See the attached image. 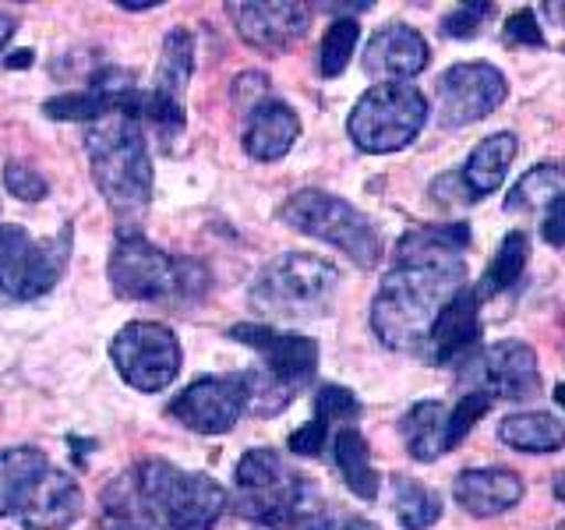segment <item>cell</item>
Returning a JSON list of instances; mask_svg holds the SVG:
<instances>
[{"label":"cell","mask_w":565,"mask_h":530,"mask_svg":"<svg viewBox=\"0 0 565 530\" xmlns=\"http://www.w3.org/2000/svg\"><path fill=\"white\" fill-rule=\"evenodd\" d=\"M226 509L216 477L138 459L99 491V530H212Z\"/></svg>","instance_id":"cell-1"},{"label":"cell","mask_w":565,"mask_h":530,"mask_svg":"<svg viewBox=\"0 0 565 530\" xmlns=\"http://www.w3.org/2000/svg\"><path fill=\"white\" fill-rule=\"evenodd\" d=\"M88 170L120 223H141L152 205V156L146 128L128 114H110L85 128Z\"/></svg>","instance_id":"cell-2"},{"label":"cell","mask_w":565,"mask_h":530,"mask_svg":"<svg viewBox=\"0 0 565 530\" xmlns=\"http://www.w3.org/2000/svg\"><path fill=\"white\" fill-rule=\"evenodd\" d=\"M463 269H396L385 273L371 300V329L388 350L424 353L441 305L463 287Z\"/></svg>","instance_id":"cell-3"},{"label":"cell","mask_w":565,"mask_h":530,"mask_svg":"<svg viewBox=\"0 0 565 530\" xmlns=\"http://www.w3.org/2000/svg\"><path fill=\"white\" fill-rule=\"evenodd\" d=\"M106 276L120 300H152V305H191L209 294V265L199 258H173L149 244L138 230H120L106 262Z\"/></svg>","instance_id":"cell-4"},{"label":"cell","mask_w":565,"mask_h":530,"mask_svg":"<svg viewBox=\"0 0 565 530\" xmlns=\"http://www.w3.org/2000/svg\"><path fill=\"white\" fill-rule=\"evenodd\" d=\"M230 340L252 347L258 368H247V411L258 417H276L300 396L318 371V343L311 336L287 332L276 326H234Z\"/></svg>","instance_id":"cell-5"},{"label":"cell","mask_w":565,"mask_h":530,"mask_svg":"<svg viewBox=\"0 0 565 530\" xmlns=\"http://www.w3.org/2000/svg\"><path fill=\"white\" fill-rule=\"evenodd\" d=\"M340 287V269L311 252H287L262 265L252 279V308L276 322H297V318L322 315L332 305V294Z\"/></svg>","instance_id":"cell-6"},{"label":"cell","mask_w":565,"mask_h":530,"mask_svg":"<svg viewBox=\"0 0 565 530\" xmlns=\"http://www.w3.org/2000/svg\"><path fill=\"white\" fill-rule=\"evenodd\" d=\"M279 220L300 230V234L340 247V252L358 262L361 269H375L382 258V237L375 223H371L358 205L340 199V194L305 188L279 205Z\"/></svg>","instance_id":"cell-7"},{"label":"cell","mask_w":565,"mask_h":530,"mask_svg":"<svg viewBox=\"0 0 565 530\" xmlns=\"http://www.w3.org/2000/svg\"><path fill=\"white\" fill-rule=\"evenodd\" d=\"M428 99L406 82H379L350 110L347 131L361 152H399L420 135Z\"/></svg>","instance_id":"cell-8"},{"label":"cell","mask_w":565,"mask_h":530,"mask_svg":"<svg viewBox=\"0 0 565 530\" xmlns=\"http://www.w3.org/2000/svg\"><path fill=\"white\" fill-rule=\"evenodd\" d=\"M71 258V226L50 241H35L25 226L0 223V294L35 300L61 283Z\"/></svg>","instance_id":"cell-9"},{"label":"cell","mask_w":565,"mask_h":530,"mask_svg":"<svg viewBox=\"0 0 565 530\" xmlns=\"http://www.w3.org/2000/svg\"><path fill=\"white\" fill-rule=\"evenodd\" d=\"M194 71V35L188 29H170L159 53L156 78L149 93H141L138 124L156 135L163 149H170L184 131V88Z\"/></svg>","instance_id":"cell-10"},{"label":"cell","mask_w":565,"mask_h":530,"mask_svg":"<svg viewBox=\"0 0 565 530\" xmlns=\"http://www.w3.org/2000/svg\"><path fill=\"white\" fill-rule=\"evenodd\" d=\"M110 358L120 379L138 393H159L181 371V343L163 322H128L110 340Z\"/></svg>","instance_id":"cell-11"},{"label":"cell","mask_w":565,"mask_h":530,"mask_svg":"<svg viewBox=\"0 0 565 530\" xmlns=\"http://www.w3.org/2000/svg\"><path fill=\"white\" fill-rule=\"evenodd\" d=\"M509 96V82L488 61L452 64L438 78V124L441 128H467L473 120L494 114Z\"/></svg>","instance_id":"cell-12"},{"label":"cell","mask_w":565,"mask_h":530,"mask_svg":"<svg viewBox=\"0 0 565 530\" xmlns=\"http://www.w3.org/2000/svg\"><path fill=\"white\" fill-rule=\"evenodd\" d=\"M247 375H202L173 396L170 414L199 435H223L247 411Z\"/></svg>","instance_id":"cell-13"},{"label":"cell","mask_w":565,"mask_h":530,"mask_svg":"<svg viewBox=\"0 0 565 530\" xmlns=\"http://www.w3.org/2000/svg\"><path fill=\"white\" fill-rule=\"evenodd\" d=\"M470 379H477V389L491 400H530L541 393L537 353L523 340H499L470 358Z\"/></svg>","instance_id":"cell-14"},{"label":"cell","mask_w":565,"mask_h":530,"mask_svg":"<svg viewBox=\"0 0 565 530\" xmlns=\"http://www.w3.org/2000/svg\"><path fill=\"white\" fill-rule=\"evenodd\" d=\"M477 343H481V294L463 283V287L441 305L424 353H428L431 364L452 368V364L470 361Z\"/></svg>","instance_id":"cell-15"},{"label":"cell","mask_w":565,"mask_h":530,"mask_svg":"<svg viewBox=\"0 0 565 530\" xmlns=\"http://www.w3.org/2000/svg\"><path fill=\"white\" fill-rule=\"evenodd\" d=\"M241 40L265 53H282L305 40L311 11L305 4H226Z\"/></svg>","instance_id":"cell-16"},{"label":"cell","mask_w":565,"mask_h":530,"mask_svg":"<svg viewBox=\"0 0 565 530\" xmlns=\"http://www.w3.org/2000/svg\"><path fill=\"white\" fill-rule=\"evenodd\" d=\"M428 61H431L428 43H424V35L406 22H388L385 29L371 35V43L364 46V71L371 78H382V82L414 78L428 67Z\"/></svg>","instance_id":"cell-17"},{"label":"cell","mask_w":565,"mask_h":530,"mask_svg":"<svg viewBox=\"0 0 565 530\" xmlns=\"http://www.w3.org/2000/svg\"><path fill=\"white\" fill-rule=\"evenodd\" d=\"M470 247V223L414 226L396 241L399 269H463Z\"/></svg>","instance_id":"cell-18"},{"label":"cell","mask_w":565,"mask_h":530,"mask_svg":"<svg viewBox=\"0 0 565 530\" xmlns=\"http://www.w3.org/2000/svg\"><path fill=\"white\" fill-rule=\"evenodd\" d=\"M85 509L82 488L67 470L50 467L43 474V481L32 488L29 502L18 512L22 530H64L71 527Z\"/></svg>","instance_id":"cell-19"},{"label":"cell","mask_w":565,"mask_h":530,"mask_svg":"<svg viewBox=\"0 0 565 530\" xmlns=\"http://www.w3.org/2000/svg\"><path fill=\"white\" fill-rule=\"evenodd\" d=\"M300 135V117L290 103L282 99H262L244 124V152L258 163H276L282 159Z\"/></svg>","instance_id":"cell-20"},{"label":"cell","mask_w":565,"mask_h":530,"mask_svg":"<svg viewBox=\"0 0 565 530\" xmlns=\"http://www.w3.org/2000/svg\"><path fill=\"white\" fill-rule=\"evenodd\" d=\"M452 495L470 517H499L523 499V477L502 467L463 470L452 481Z\"/></svg>","instance_id":"cell-21"},{"label":"cell","mask_w":565,"mask_h":530,"mask_svg":"<svg viewBox=\"0 0 565 530\" xmlns=\"http://www.w3.org/2000/svg\"><path fill=\"white\" fill-rule=\"evenodd\" d=\"M46 470L50 459L35 446H11L0 453V517H18Z\"/></svg>","instance_id":"cell-22"},{"label":"cell","mask_w":565,"mask_h":530,"mask_svg":"<svg viewBox=\"0 0 565 530\" xmlns=\"http://www.w3.org/2000/svg\"><path fill=\"white\" fill-rule=\"evenodd\" d=\"M512 159H516V135H509V131L488 135L481 146L470 152L467 167L459 170V177H463V188L470 194V202L484 199V194H491L494 188L505 181Z\"/></svg>","instance_id":"cell-23"},{"label":"cell","mask_w":565,"mask_h":530,"mask_svg":"<svg viewBox=\"0 0 565 530\" xmlns=\"http://www.w3.org/2000/svg\"><path fill=\"white\" fill-rule=\"evenodd\" d=\"M449 411L438 400H424L414 403L411 411L399 421V435L406 442V453L420 464H431L441 453H449Z\"/></svg>","instance_id":"cell-24"},{"label":"cell","mask_w":565,"mask_h":530,"mask_svg":"<svg viewBox=\"0 0 565 530\" xmlns=\"http://www.w3.org/2000/svg\"><path fill=\"white\" fill-rule=\"evenodd\" d=\"M499 438L516 453H555L565 446V421L547 411L509 414L499 424Z\"/></svg>","instance_id":"cell-25"},{"label":"cell","mask_w":565,"mask_h":530,"mask_svg":"<svg viewBox=\"0 0 565 530\" xmlns=\"http://www.w3.org/2000/svg\"><path fill=\"white\" fill-rule=\"evenodd\" d=\"M332 459L340 467V477L347 481V488L358 495V499L371 502L379 495V474L371 467V449L367 438L358 428H340L332 438Z\"/></svg>","instance_id":"cell-26"},{"label":"cell","mask_w":565,"mask_h":530,"mask_svg":"<svg viewBox=\"0 0 565 530\" xmlns=\"http://www.w3.org/2000/svg\"><path fill=\"white\" fill-rule=\"evenodd\" d=\"M393 512L403 530H431L441 520V495L417 477H393Z\"/></svg>","instance_id":"cell-27"},{"label":"cell","mask_w":565,"mask_h":530,"mask_svg":"<svg viewBox=\"0 0 565 530\" xmlns=\"http://www.w3.org/2000/svg\"><path fill=\"white\" fill-rule=\"evenodd\" d=\"M565 199V167H534L523 173L505 194V212H544L552 202Z\"/></svg>","instance_id":"cell-28"},{"label":"cell","mask_w":565,"mask_h":530,"mask_svg":"<svg viewBox=\"0 0 565 530\" xmlns=\"http://www.w3.org/2000/svg\"><path fill=\"white\" fill-rule=\"evenodd\" d=\"M530 262V237L523 230H512L505 234V241L499 244V252L491 258V269L484 273V283L477 294H505L523 279V269Z\"/></svg>","instance_id":"cell-29"},{"label":"cell","mask_w":565,"mask_h":530,"mask_svg":"<svg viewBox=\"0 0 565 530\" xmlns=\"http://www.w3.org/2000/svg\"><path fill=\"white\" fill-rule=\"evenodd\" d=\"M358 40H361V25L353 22V18H340V22H332L322 35V50H318V67H322L326 78H335L343 75L353 50H358Z\"/></svg>","instance_id":"cell-30"},{"label":"cell","mask_w":565,"mask_h":530,"mask_svg":"<svg viewBox=\"0 0 565 530\" xmlns=\"http://www.w3.org/2000/svg\"><path fill=\"white\" fill-rule=\"evenodd\" d=\"M287 474L290 470L276 449H247L234 470V485H237V491H262V488L282 481Z\"/></svg>","instance_id":"cell-31"},{"label":"cell","mask_w":565,"mask_h":530,"mask_svg":"<svg viewBox=\"0 0 565 530\" xmlns=\"http://www.w3.org/2000/svg\"><path fill=\"white\" fill-rule=\"evenodd\" d=\"M358 414H361V403H358V396H353L347 385L326 382L322 389H318V396H315V417L318 421L340 424V421H353Z\"/></svg>","instance_id":"cell-32"},{"label":"cell","mask_w":565,"mask_h":530,"mask_svg":"<svg viewBox=\"0 0 565 530\" xmlns=\"http://www.w3.org/2000/svg\"><path fill=\"white\" fill-rule=\"evenodd\" d=\"M488 411H491V396L481 393V389H470V393L456 403V411H449V428H446V435H449V449H456L459 442L467 438V432H470L473 424L481 421Z\"/></svg>","instance_id":"cell-33"},{"label":"cell","mask_w":565,"mask_h":530,"mask_svg":"<svg viewBox=\"0 0 565 530\" xmlns=\"http://www.w3.org/2000/svg\"><path fill=\"white\" fill-rule=\"evenodd\" d=\"M4 188L22 202H43L50 194V184L40 170H32L22 159H8L4 163Z\"/></svg>","instance_id":"cell-34"},{"label":"cell","mask_w":565,"mask_h":530,"mask_svg":"<svg viewBox=\"0 0 565 530\" xmlns=\"http://www.w3.org/2000/svg\"><path fill=\"white\" fill-rule=\"evenodd\" d=\"M494 8L491 4H463L456 8L452 14L441 18V35H449V40H470V35H477V29L484 25V18L491 14Z\"/></svg>","instance_id":"cell-35"},{"label":"cell","mask_w":565,"mask_h":530,"mask_svg":"<svg viewBox=\"0 0 565 530\" xmlns=\"http://www.w3.org/2000/svg\"><path fill=\"white\" fill-rule=\"evenodd\" d=\"M502 40H505V46H544V32L537 25V14L530 8L509 14V22L502 29Z\"/></svg>","instance_id":"cell-36"},{"label":"cell","mask_w":565,"mask_h":530,"mask_svg":"<svg viewBox=\"0 0 565 530\" xmlns=\"http://www.w3.org/2000/svg\"><path fill=\"white\" fill-rule=\"evenodd\" d=\"M326 438H329V424L311 417L308 424H300V428L290 435V453L297 456H318L326 449Z\"/></svg>","instance_id":"cell-37"},{"label":"cell","mask_w":565,"mask_h":530,"mask_svg":"<svg viewBox=\"0 0 565 530\" xmlns=\"http://www.w3.org/2000/svg\"><path fill=\"white\" fill-rule=\"evenodd\" d=\"M541 234L552 247H565V199H558V202H552L544 209Z\"/></svg>","instance_id":"cell-38"},{"label":"cell","mask_w":565,"mask_h":530,"mask_svg":"<svg viewBox=\"0 0 565 530\" xmlns=\"http://www.w3.org/2000/svg\"><path fill=\"white\" fill-rule=\"evenodd\" d=\"M265 88H269V82H265V75H258V71H247V75L234 85V96L241 103H252V110L262 103V99H269L265 96Z\"/></svg>","instance_id":"cell-39"},{"label":"cell","mask_w":565,"mask_h":530,"mask_svg":"<svg viewBox=\"0 0 565 530\" xmlns=\"http://www.w3.org/2000/svg\"><path fill=\"white\" fill-rule=\"evenodd\" d=\"M18 32V18L11 11H0V50H4Z\"/></svg>","instance_id":"cell-40"},{"label":"cell","mask_w":565,"mask_h":530,"mask_svg":"<svg viewBox=\"0 0 565 530\" xmlns=\"http://www.w3.org/2000/svg\"><path fill=\"white\" fill-rule=\"evenodd\" d=\"M120 11H149V8H159V0H117Z\"/></svg>","instance_id":"cell-41"},{"label":"cell","mask_w":565,"mask_h":530,"mask_svg":"<svg viewBox=\"0 0 565 530\" xmlns=\"http://www.w3.org/2000/svg\"><path fill=\"white\" fill-rule=\"evenodd\" d=\"M547 11H552V22L565 25V0H555V4H544Z\"/></svg>","instance_id":"cell-42"},{"label":"cell","mask_w":565,"mask_h":530,"mask_svg":"<svg viewBox=\"0 0 565 530\" xmlns=\"http://www.w3.org/2000/svg\"><path fill=\"white\" fill-rule=\"evenodd\" d=\"M29 61H32V53H29V50H22V53H11V57H8L4 64H8V67H25Z\"/></svg>","instance_id":"cell-43"},{"label":"cell","mask_w":565,"mask_h":530,"mask_svg":"<svg viewBox=\"0 0 565 530\" xmlns=\"http://www.w3.org/2000/svg\"><path fill=\"white\" fill-rule=\"evenodd\" d=\"M340 530H371V523H367V520H350V523H343Z\"/></svg>","instance_id":"cell-44"},{"label":"cell","mask_w":565,"mask_h":530,"mask_svg":"<svg viewBox=\"0 0 565 530\" xmlns=\"http://www.w3.org/2000/svg\"><path fill=\"white\" fill-rule=\"evenodd\" d=\"M555 495H558V499L565 502V470H562V474L555 477Z\"/></svg>","instance_id":"cell-45"},{"label":"cell","mask_w":565,"mask_h":530,"mask_svg":"<svg viewBox=\"0 0 565 530\" xmlns=\"http://www.w3.org/2000/svg\"><path fill=\"white\" fill-rule=\"evenodd\" d=\"M555 403H558V406H565V382H558V385H555Z\"/></svg>","instance_id":"cell-46"},{"label":"cell","mask_w":565,"mask_h":530,"mask_svg":"<svg viewBox=\"0 0 565 530\" xmlns=\"http://www.w3.org/2000/svg\"><path fill=\"white\" fill-rule=\"evenodd\" d=\"M558 530H565V523H558Z\"/></svg>","instance_id":"cell-47"},{"label":"cell","mask_w":565,"mask_h":530,"mask_svg":"<svg viewBox=\"0 0 565 530\" xmlns=\"http://www.w3.org/2000/svg\"><path fill=\"white\" fill-rule=\"evenodd\" d=\"M562 50H565V43H562Z\"/></svg>","instance_id":"cell-48"}]
</instances>
